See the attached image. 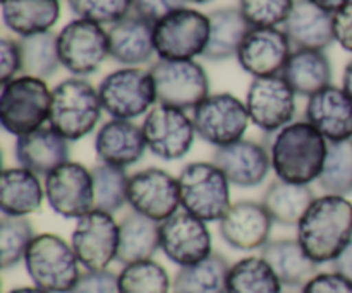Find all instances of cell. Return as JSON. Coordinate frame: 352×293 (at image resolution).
Instances as JSON below:
<instances>
[{
    "label": "cell",
    "mask_w": 352,
    "mask_h": 293,
    "mask_svg": "<svg viewBox=\"0 0 352 293\" xmlns=\"http://www.w3.org/2000/svg\"><path fill=\"white\" fill-rule=\"evenodd\" d=\"M160 250L179 268L192 266L213 254L212 233L203 220L179 209L160 223Z\"/></svg>",
    "instance_id": "cell-17"
},
{
    "label": "cell",
    "mask_w": 352,
    "mask_h": 293,
    "mask_svg": "<svg viewBox=\"0 0 352 293\" xmlns=\"http://www.w3.org/2000/svg\"><path fill=\"white\" fill-rule=\"evenodd\" d=\"M292 51L294 48L280 27H251L236 58L253 78H268L282 74Z\"/></svg>",
    "instance_id": "cell-19"
},
{
    "label": "cell",
    "mask_w": 352,
    "mask_h": 293,
    "mask_svg": "<svg viewBox=\"0 0 352 293\" xmlns=\"http://www.w3.org/2000/svg\"><path fill=\"white\" fill-rule=\"evenodd\" d=\"M294 50H325L336 41L333 14L309 0H296L282 26Z\"/></svg>",
    "instance_id": "cell-25"
},
{
    "label": "cell",
    "mask_w": 352,
    "mask_h": 293,
    "mask_svg": "<svg viewBox=\"0 0 352 293\" xmlns=\"http://www.w3.org/2000/svg\"><path fill=\"white\" fill-rule=\"evenodd\" d=\"M305 115L329 143L352 139V99L342 88L332 84L308 98Z\"/></svg>",
    "instance_id": "cell-22"
},
{
    "label": "cell",
    "mask_w": 352,
    "mask_h": 293,
    "mask_svg": "<svg viewBox=\"0 0 352 293\" xmlns=\"http://www.w3.org/2000/svg\"><path fill=\"white\" fill-rule=\"evenodd\" d=\"M52 89L45 79L17 75L0 89V126L10 136H26L48 122Z\"/></svg>",
    "instance_id": "cell-4"
},
{
    "label": "cell",
    "mask_w": 352,
    "mask_h": 293,
    "mask_svg": "<svg viewBox=\"0 0 352 293\" xmlns=\"http://www.w3.org/2000/svg\"><path fill=\"white\" fill-rule=\"evenodd\" d=\"M210 40L203 57L210 62H223L237 57L241 43L251 26L239 7H222L208 14Z\"/></svg>",
    "instance_id": "cell-30"
},
{
    "label": "cell",
    "mask_w": 352,
    "mask_h": 293,
    "mask_svg": "<svg viewBox=\"0 0 352 293\" xmlns=\"http://www.w3.org/2000/svg\"><path fill=\"white\" fill-rule=\"evenodd\" d=\"M62 67L76 78H86L110 57L109 31L93 21L74 19L57 33Z\"/></svg>",
    "instance_id": "cell-11"
},
{
    "label": "cell",
    "mask_w": 352,
    "mask_h": 293,
    "mask_svg": "<svg viewBox=\"0 0 352 293\" xmlns=\"http://www.w3.org/2000/svg\"><path fill=\"white\" fill-rule=\"evenodd\" d=\"M301 293H352V281L336 271H325L316 273L301 288Z\"/></svg>",
    "instance_id": "cell-44"
},
{
    "label": "cell",
    "mask_w": 352,
    "mask_h": 293,
    "mask_svg": "<svg viewBox=\"0 0 352 293\" xmlns=\"http://www.w3.org/2000/svg\"><path fill=\"white\" fill-rule=\"evenodd\" d=\"M296 93L282 75L253 78L246 93L251 124L265 134H275L296 117Z\"/></svg>",
    "instance_id": "cell-15"
},
{
    "label": "cell",
    "mask_w": 352,
    "mask_h": 293,
    "mask_svg": "<svg viewBox=\"0 0 352 293\" xmlns=\"http://www.w3.org/2000/svg\"><path fill=\"white\" fill-rule=\"evenodd\" d=\"M95 209L116 215L127 206L129 175L124 168L112 165H96L91 168Z\"/></svg>",
    "instance_id": "cell-36"
},
{
    "label": "cell",
    "mask_w": 352,
    "mask_h": 293,
    "mask_svg": "<svg viewBox=\"0 0 352 293\" xmlns=\"http://www.w3.org/2000/svg\"><path fill=\"white\" fill-rule=\"evenodd\" d=\"M332 271L342 274L344 278L352 281V242L344 249V253L332 263Z\"/></svg>",
    "instance_id": "cell-47"
},
{
    "label": "cell",
    "mask_w": 352,
    "mask_h": 293,
    "mask_svg": "<svg viewBox=\"0 0 352 293\" xmlns=\"http://www.w3.org/2000/svg\"><path fill=\"white\" fill-rule=\"evenodd\" d=\"M318 185L325 194L344 198L352 194V139L329 143Z\"/></svg>",
    "instance_id": "cell-37"
},
{
    "label": "cell",
    "mask_w": 352,
    "mask_h": 293,
    "mask_svg": "<svg viewBox=\"0 0 352 293\" xmlns=\"http://www.w3.org/2000/svg\"><path fill=\"white\" fill-rule=\"evenodd\" d=\"M98 95L110 119L134 120L158 103L153 78L141 67H122L107 74L100 81Z\"/></svg>",
    "instance_id": "cell-7"
},
{
    "label": "cell",
    "mask_w": 352,
    "mask_h": 293,
    "mask_svg": "<svg viewBox=\"0 0 352 293\" xmlns=\"http://www.w3.org/2000/svg\"><path fill=\"white\" fill-rule=\"evenodd\" d=\"M333 31L337 43L352 54V2L333 14Z\"/></svg>",
    "instance_id": "cell-46"
},
{
    "label": "cell",
    "mask_w": 352,
    "mask_h": 293,
    "mask_svg": "<svg viewBox=\"0 0 352 293\" xmlns=\"http://www.w3.org/2000/svg\"><path fill=\"white\" fill-rule=\"evenodd\" d=\"M14 156L19 167L28 168L40 177H47L60 165L71 161V146L57 130L43 126L34 132L17 137Z\"/></svg>",
    "instance_id": "cell-24"
},
{
    "label": "cell",
    "mask_w": 352,
    "mask_h": 293,
    "mask_svg": "<svg viewBox=\"0 0 352 293\" xmlns=\"http://www.w3.org/2000/svg\"><path fill=\"white\" fill-rule=\"evenodd\" d=\"M229 270V261L213 253L192 266L179 268L172 280V293H227Z\"/></svg>",
    "instance_id": "cell-33"
},
{
    "label": "cell",
    "mask_w": 352,
    "mask_h": 293,
    "mask_svg": "<svg viewBox=\"0 0 352 293\" xmlns=\"http://www.w3.org/2000/svg\"><path fill=\"white\" fill-rule=\"evenodd\" d=\"M23 263L34 287L50 293H69L81 277V264L71 242L55 233L34 237Z\"/></svg>",
    "instance_id": "cell-5"
},
{
    "label": "cell",
    "mask_w": 352,
    "mask_h": 293,
    "mask_svg": "<svg viewBox=\"0 0 352 293\" xmlns=\"http://www.w3.org/2000/svg\"><path fill=\"white\" fill-rule=\"evenodd\" d=\"M93 148L100 163L124 170L143 160L148 150L141 126L120 119L107 120L96 129Z\"/></svg>",
    "instance_id": "cell-21"
},
{
    "label": "cell",
    "mask_w": 352,
    "mask_h": 293,
    "mask_svg": "<svg viewBox=\"0 0 352 293\" xmlns=\"http://www.w3.org/2000/svg\"><path fill=\"white\" fill-rule=\"evenodd\" d=\"M69 293H120L119 274L110 270L85 271Z\"/></svg>",
    "instance_id": "cell-42"
},
{
    "label": "cell",
    "mask_w": 352,
    "mask_h": 293,
    "mask_svg": "<svg viewBox=\"0 0 352 293\" xmlns=\"http://www.w3.org/2000/svg\"><path fill=\"white\" fill-rule=\"evenodd\" d=\"M260 256L287 288H302L318 273V264L305 253L298 239L270 240Z\"/></svg>",
    "instance_id": "cell-27"
},
{
    "label": "cell",
    "mask_w": 352,
    "mask_h": 293,
    "mask_svg": "<svg viewBox=\"0 0 352 293\" xmlns=\"http://www.w3.org/2000/svg\"><path fill=\"white\" fill-rule=\"evenodd\" d=\"M119 274L120 293H170L172 281L167 270L153 259L122 266Z\"/></svg>",
    "instance_id": "cell-38"
},
{
    "label": "cell",
    "mask_w": 352,
    "mask_h": 293,
    "mask_svg": "<svg viewBox=\"0 0 352 293\" xmlns=\"http://www.w3.org/2000/svg\"><path fill=\"white\" fill-rule=\"evenodd\" d=\"M181 208L205 223L220 222L230 208V182L213 161H191L177 177Z\"/></svg>",
    "instance_id": "cell-6"
},
{
    "label": "cell",
    "mask_w": 352,
    "mask_h": 293,
    "mask_svg": "<svg viewBox=\"0 0 352 293\" xmlns=\"http://www.w3.org/2000/svg\"><path fill=\"white\" fill-rule=\"evenodd\" d=\"M327 150L329 141L308 120H294L272 137V170L280 180L309 185L318 182Z\"/></svg>",
    "instance_id": "cell-2"
},
{
    "label": "cell",
    "mask_w": 352,
    "mask_h": 293,
    "mask_svg": "<svg viewBox=\"0 0 352 293\" xmlns=\"http://www.w3.org/2000/svg\"><path fill=\"white\" fill-rule=\"evenodd\" d=\"M36 237L28 218L2 216L0 220V266L2 270L16 268L24 261L31 242Z\"/></svg>",
    "instance_id": "cell-39"
},
{
    "label": "cell",
    "mask_w": 352,
    "mask_h": 293,
    "mask_svg": "<svg viewBox=\"0 0 352 293\" xmlns=\"http://www.w3.org/2000/svg\"><path fill=\"white\" fill-rule=\"evenodd\" d=\"M315 199L316 196L309 185L275 178L265 189L261 204L274 223L282 226H298Z\"/></svg>",
    "instance_id": "cell-32"
},
{
    "label": "cell",
    "mask_w": 352,
    "mask_h": 293,
    "mask_svg": "<svg viewBox=\"0 0 352 293\" xmlns=\"http://www.w3.org/2000/svg\"><path fill=\"white\" fill-rule=\"evenodd\" d=\"M7 293H50V292H45V290H41V288H38V287H17V288H12V290L10 292H7Z\"/></svg>",
    "instance_id": "cell-50"
},
{
    "label": "cell",
    "mask_w": 352,
    "mask_h": 293,
    "mask_svg": "<svg viewBox=\"0 0 352 293\" xmlns=\"http://www.w3.org/2000/svg\"><path fill=\"white\" fill-rule=\"evenodd\" d=\"M0 2H6V0H0Z\"/></svg>",
    "instance_id": "cell-52"
},
{
    "label": "cell",
    "mask_w": 352,
    "mask_h": 293,
    "mask_svg": "<svg viewBox=\"0 0 352 293\" xmlns=\"http://www.w3.org/2000/svg\"><path fill=\"white\" fill-rule=\"evenodd\" d=\"M298 96L311 98L322 89L332 86V64L322 50H294L282 71Z\"/></svg>",
    "instance_id": "cell-29"
},
{
    "label": "cell",
    "mask_w": 352,
    "mask_h": 293,
    "mask_svg": "<svg viewBox=\"0 0 352 293\" xmlns=\"http://www.w3.org/2000/svg\"><path fill=\"white\" fill-rule=\"evenodd\" d=\"M186 2H191V3H208L212 0H186Z\"/></svg>",
    "instance_id": "cell-51"
},
{
    "label": "cell",
    "mask_w": 352,
    "mask_h": 293,
    "mask_svg": "<svg viewBox=\"0 0 352 293\" xmlns=\"http://www.w3.org/2000/svg\"><path fill=\"white\" fill-rule=\"evenodd\" d=\"M155 50L165 60H195L210 40L208 14L182 7L153 24Z\"/></svg>",
    "instance_id": "cell-8"
},
{
    "label": "cell",
    "mask_w": 352,
    "mask_h": 293,
    "mask_svg": "<svg viewBox=\"0 0 352 293\" xmlns=\"http://www.w3.org/2000/svg\"><path fill=\"white\" fill-rule=\"evenodd\" d=\"M296 0H239V9L251 27H278L289 19Z\"/></svg>",
    "instance_id": "cell-40"
},
{
    "label": "cell",
    "mask_w": 352,
    "mask_h": 293,
    "mask_svg": "<svg viewBox=\"0 0 352 293\" xmlns=\"http://www.w3.org/2000/svg\"><path fill=\"white\" fill-rule=\"evenodd\" d=\"M157 250H160V223L129 209L119 222L117 261L126 266L153 259Z\"/></svg>",
    "instance_id": "cell-28"
},
{
    "label": "cell",
    "mask_w": 352,
    "mask_h": 293,
    "mask_svg": "<svg viewBox=\"0 0 352 293\" xmlns=\"http://www.w3.org/2000/svg\"><path fill=\"white\" fill-rule=\"evenodd\" d=\"M342 89L349 95V98L352 99V58L347 62L346 69H344V75H342Z\"/></svg>",
    "instance_id": "cell-49"
},
{
    "label": "cell",
    "mask_w": 352,
    "mask_h": 293,
    "mask_svg": "<svg viewBox=\"0 0 352 293\" xmlns=\"http://www.w3.org/2000/svg\"><path fill=\"white\" fill-rule=\"evenodd\" d=\"M296 228V239L318 266L332 264L352 242V202L344 196H318Z\"/></svg>",
    "instance_id": "cell-1"
},
{
    "label": "cell",
    "mask_w": 352,
    "mask_h": 293,
    "mask_svg": "<svg viewBox=\"0 0 352 293\" xmlns=\"http://www.w3.org/2000/svg\"><path fill=\"white\" fill-rule=\"evenodd\" d=\"M153 78L157 102L181 110H195L210 96V78L196 60L158 58L148 69Z\"/></svg>",
    "instance_id": "cell-9"
},
{
    "label": "cell",
    "mask_w": 352,
    "mask_h": 293,
    "mask_svg": "<svg viewBox=\"0 0 352 293\" xmlns=\"http://www.w3.org/2000/svg\"><path fill=\"white\" fill-rule=\"evenodd\" d=\"M186 0H131L133 14L153 24L174 10L186 7Z\"/></svg>",
    "instance_id": "cell-43"
},
{
    "label": "cell",
    "mask_w": 352,
    "mask_h": 293,
    "mask_svg": "<svg viewBox=\"0 0 352 293\" xmlns=\"http://www.w3.org/2000/svg\"><path fill=\"white\" fill-rule=\"evenodd\" d=\"M71 246L86 271L109 270L110 264L117 261L119 222L110 213L93 209L76 220Z\"/></svg>",
    "instance_id": "cell-13"
},
{
    "label": "cell",
    "mask_w": 352,
    "mask_h": 293,
    "mask_svg": "<svg viewBox=\"0 0 352 293\" xmlns=\"http://www.w3.org/2000/svg\"><path fill=\"white\" fill-rule=\"evenodd\" d=\"M69 5L79 19L93 21L102 26H112L133 12L131 0H69Z\"/></svg>",
    "instance_id": "cell-41"
},
{
    "label": "cell",
    "mask_w": 352,
    "mask_h": 293,
    "mask_svg": "<svg viewBox=\"0 0 352 293\" xmlns=\"http://www.w3.org/2000/svg\"><path fill=\"white\" fill-rule=\"evenodd\" d=\"M23 72V60L17 40L2 38L0 40V82L6 84L10 79L17 78Z\"/></svg>",
    "instance_id": "cell-45"
},
{
    "label": "cell",
    "mask_w": 352,
    "mask_h": 293,
    "mask_svg": "<svg viewBox=\"0 0 352 293\" xmlns=\"http://www.w3.org/2000/svg\"><path fill=\"white\" fill-rule=\"evenodd\" d=\"M102 113L98 88L85 78L72 75L52 89L48 126L69 143L89 136L100 124Z\"/></svg>",
    "instance_id": "cell-3"
},
{
    "label": "cell",
    "mask_w": 352,
    "mask_h": 293,
    "mask_svg": "<svg viewBox=\"0 0 352 293\" xmlns=\"http://www.w3.org/2000/svg\"><path fill=\"white\" fill-rule=\"evenodd\" d=\"M127 206L153 222H165L181 208L177 177L158 167L138 170L129 175Z\"/></svg>",
    "instance_id": "cell-14"
},
{
    "label": "cell",
    "mask_w": 352,
    "mask_h": 293,
    "mask_svg": "<svg viewBox=\"0 0 352 293\" xmlns=\"http://www.w3.org/2000/svg\"><path fill=\"white\" fill-rule=\"evenodd\" d=\"M45 185L40 175L23 167L6 168L0 177V211L2 216L28 218L41 208Z\"/></svg>",
    "instance_id": "cell-26"
},
{
    "label": "cell",
    "mask_w": 352,
    "mask_h": 293,
    "mask_svg": "<svg viewBox=\"0 0 352 293\" xmlns=\"http://www.w3.org/2000/svg\"><path fill=\"white\" fill-rule=\"evenodd\" d=\"M282 288L284 285L261 256H248L230 264L227 293H282Z\"/></svg>",
    "instance_id": "cell-34"
},
{
    "label": "cell",
    "mask_w": 352,
    "mask_h": 293,
    "mask_svg": "<svg viewBox=\"0 0 352 293\" xmlns=\"http://www.w3.org/2000/svg\"><path fill=\"white\" fill-rule=\"evenodd\" d=\"M192 122L198 137L223 148L244 139L251 119L243 99L232 93H215L192 110Z\"/></svg>",
    "instance_id": "cell-10"
},
{
    "label": "cell",
    "mask_w": 352,
    "mask_h": 293,
    "mask_svg": "<svg viewBox=\"0 0 352 293\" xmlns=\"http://www.w3.org/2000/svg\"><path fill=\"white\" fill-rule=\"evenodd\" d=\"M274 220L258 201L243 199L230 204L219 222L220 237L234 250L253 253L270 242Z\"/></svg>",
    "instance_id": "cell-18"
},
{
    "label": "cell",
    "mask_w": 352,
    "mask_h": 293,
    "mask_svg": "<svg viewBox=\"0 0 352 293\" xmlns=\"http://www.w3.org/2000/svg\"><path fill=\"white\" fill-rule=\"evenodd\" d=\"M45 198L55 215L79 220L95 209L91 170L78 161H67L43 178Z\"/></svg>",
    "instance_id": "cell-16"
},
{
    "label": "cell",
    "mask_w": 352,
    "mask_h": 293,
    "mask_svg": "<svg viewBox=\"0 0 352 293\" xmlns=\"http://www.w3.org/2000/svg\"><path fill=\"white\" fill-rule=\"evenodd\" d=\"M309 2H313L315 5H318V7H322V9L329 10V12L336 14V12H339L340 9H344V7H346L349 2H352V0H309Z\"/></svg>",
    "instance_id": "cell-48"
},
{
    "label": "cell",
    "mask_w": 352,
    "mask_h": 293,
    "mask_svg": "<svg viewBox=\"0 0 352 293\" xmlns=\"http://www.w3.org/2000/svg\"><path fill=\"white\" fill-rule=\"evenodd\" d=\"M110 58L124 67H141L150 64L155 50L153 23L131 12L109 27Z\"/></svg>",
    "instance_id": "cell-23"
},
{
    "label": "cell",
    "mask_w": 352,
    "mask_h": 293,
    "mask_svg": "<svg viewBox=\"0 0 352 293\" xmlns=\"http://www.w3.org/2000/svg\"><path fill=\"white\" fill-rule=\"evenodd\" d=\"M141 129L148 151L164 161L182 160L192 150L198 137L192 117L186 110L160 103L144 115Z\"/></svg>",
    "instance_id": "cell-12"
},
{
    "label": "cell",
    "mask_w": 352,
    "mask_h": 293,
    "mask_svg": "<svg viewBox=\"0 0 352 293\" xmlns=\"http://www.w3.org/2000/svg\"><path fill=\"white\" fill-rule=\"evenodd\" d=\"M60 19V0H6L2 21L19 38L48 33Z\"/></svg>",
    "instance_id": "cell-31"
},
{
    "label": "cell",
    "mask_w": 352,
    "mask_h": 293,
    "mask_svg": "<svg viewBox=\"0 0 352 293\" xmlns=\"http://www.w3.org/2000/svg\"><path fill=\"white\" fill-rule=\"evenodd\" d=\"M17 43H19L24 75H33L47 81L62 65L58 57L57 34L52 31L19 38Z\"/></svg>",
    "instance_id": "cell-35"
},
{
    "label": "cell",
    "mask_w": 352,
    "mask_h": 293,
    "mask_svg": "<svg viewBox=\"0 0 352 293\" xmlns=\"http://www.w3.org/2000/svg\"><path fill=\"white\" fill-rule=\"evenodd\" d=\"M212 161L223 172L230 185L241 189L260 187L272 170L268 148L253 139L215 148Z\"/></svg>",
    "instance_id": "cell-20"
}]
</instances>
